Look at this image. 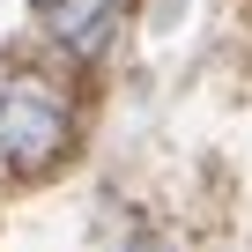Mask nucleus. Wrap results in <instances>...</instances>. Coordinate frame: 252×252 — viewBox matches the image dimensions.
I'll list each match as a JSON object with an SVG mask.
<instances>
[{
  "label": "nucleus",
  "mask_w": 252,
  "mask_h": 252,
  "mask_svg": "<svg viewBox=\"0 0 252 252\" xmlns=\"http://www.w3.org/2000/svg\"><path fill=\"white\" fill-rule=\"evenodd\" d=\"M60 149H67V104L30 74H0V163L45 171Z\"/></svg>",
  "instance_id": "obj_1"
},
{
  "label": "nucleus",
  "mask_w": 252,
  "mask_h": 252,
  "mask_svg": "<svg viewBox=\"0 0 252 252\" xmlns=\"http://www.w3.org/2000/svg\"><path fill=\"white\" fill-rule=\"evenodd\" d=\"M119 15H126V0H45V30L74 60H96L119 37Z\"/></svg>",
  "instance_id": "obj_2"
}]
</instances>
